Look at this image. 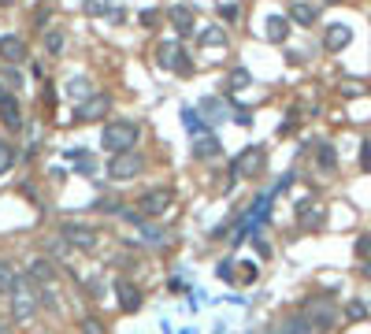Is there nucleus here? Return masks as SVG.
Instances as JSON below:
<instances>
[{
  "mask_svg": "<svg viewBox=\"0 0 371 334\" xmlns=\"http://www.w3.org/2000/svg\"><path fill=\"white\" fill-rule=\"evenodd\" d=\"M141 141V130L138 123H126V119H116L101 130V145L108 149V156H119V153H134V145Z\"/></svg>",
  "mask_w": 371,
  "mask_h": 334,
  "instance_id": "obj_1",
  "label": "nucleus"
},
{
  "mask_svg": "<svg viewBox=\"0 0 371 334\" xmlns=\"http://www.w3.org/2000/svg\"><path fill=\"white\" fill-rule=\"evenodd\" d=\"M171 205H175V193H171L167 186H156V190H149V193H141L138 215H141V220H160L164 212H171Z\"/></svg>",
  "mask_w": 371,
  "mask_h": 334,
  "instance_id": "obj_2",
  "label": "nucleus"
},
{
  "mask_svg": "<svg viewBox=\"0 0 371 334\" xmlns=\"http://www.w3.org/2000/svg\"><path fill=\"white\" fill-rule=\"evenodd\" d=\"M30 286H34V282L23 279V286H15V293H11V316H15V323H30L38 316V293H30Z\"/></svg>",
  "mask_w": 371,
  "mask_h": 334,
  "instance_id": "obj_3",
  "label": "nucleus"
},
{
  "mask_svg": "<svg viewBox=\"0 0 371 334\" xmlns=\"http://www.w3.org/2000/svg\"><path fill=\"white\" fill-rule=\"evenodd\" d=\"M134 175H141V156L138 153H119L108 160V178L111 182H131Z\"/></svg>",
  "mask_w": 371,
  "mask_h": 334,
  "instance_id": "obj_4",
  "label": "nucleus"
},
{
  "mask_svg": "<svg viewBox=\"0 0 371 334\" xmlns=\"http://www.w3.org/2000/svg\"><path fill=\"white\" fill-rule=\"evenodd\" d=\"M264 160H267L264 149H260V145H249L245 153L234 160V175H238V178H256V175L264 171Z\"/></svg>",
  "mask_w": 371,
  "mask_h": 334,
  "instance_id": "obj_5",
  "label": "nucleus"
},
{
  "mask_svg": "<svg viewBox=\"0 0 371 334\" xmlns=\"http://www.w3.org/2000/svg\"><path fill=\"white\" fill-rule=\"evenodd\" d=\"M304 316H309V323L316 330H331L338 323V312H334L331 301H309V305H304Z\"/></svg>",
  "mask_w": 371,
  "mask_h": 334,
  "instance_id": "obj_6",
  "label": "nucleus"
},
{
  "mask_svg": "<svg viewBox=\"0 0 371 334\" xmlns=\"http://www.w3.org/2000/svg\"><path fill=\"white\" fill-rule=\"evenodd\" d=\"M182 56H186V53H182V45H175V41H164V45L156 48V63L164 67V71H171V67H175V71H182V75H186V71H189V63H186Z\"/></svg>",
  "mask_w": 371,
  "mask_h": 334,
  "instance_id": "obj_7",
  "label": "nucleus"
},
{
  "mask_svg": "<svg viewBox=\"0 0 371 334\" xmlns=\"http://www.w3.org/2000/svg\"><path fill=\"white\" fill-rule=\"evenodd\" d=\"M108 112H111V97L93 93L89 100H82V104H78V119H82V123H96V119H104Z\"/></svg>",
  "mask_w": 371,
  "mask_h": 334,
  "instance_id": "obj_8",
  "label": "nucleus"
},
{
  "mask_svg": "<svg viewBox=\"0 0 371 334\" xmlns=\"http://www.w3.org/2000/svg\"><path fill=\"white\" fill-rule=\"evenodd\" d=\"M60 234H63V238H67L74 249H93V245H96V234H93L89 227H82V223H63Z\"/></svg>",
  "mask_w": 371,
  "mask_h": 334,
  "instance_id": "obj_9",
  "label": "nucleus"
},
{
  "mask_svg": "<svg viewBox=\"0 0 371 334\" xmlns=\"http://www.w3.org/2000/svg\"><path fill=\"white\" fill-rule=\"evenodd\" d=\"M26 279L30 282H38V286L41 290H48V286H52V282H56V267H52V260H34V264H30V271H26Z\"/></svg>",
  "mask_w": 371,
  "mask_h": 334,
  "instance_id": "obj_10",
  "label": "nucleus"
},
{
  "mask_svg": "<svg viewBox=\"0 0 371 334\" xmlns=\"http://www.w3.org/2000/svg\"><path fill=\"white\" fill-rule=\"evenodd\" d=\"M353 41V30L345 26V23H331L327 26V33H323V45L331 48V53H342V48Z\"/></svg>",
  "mask_w": 371,
  "mask_h": 334,
  "instance_id": "obj_11",
  "label": "nucleus"
},
{
  "mask_svg": "<svg viewBox=\"0 0 371 334\" xmlns=\"http://www.w3.org/2000/svg\"><path fill=\"white\" fill-rule=\"evenodd\" d=\"M0 60H4V63H19V60H26V45H23V38H15V33H4V38H0Z\"/></svg>",
  "mask_w": 371,
  "mask_h": 334,
  "instance_id": "obj_12",
  "label": "nucleus"
},
{
  "mask_svg": "<svg viewBox=\"0 0 371 334\" xmlns=\"http://www.w3.org/2000/svg\"><path fill=\"white\" fill-rule=\"evenodd\" d=\"M167 19H171V26L179 30V33H189L193 26H197V15H193V8H186V4H175L167 11Z\"/></svg>",
  "mask_w": 371,
  "mask_h": 334,
  "instance_id": "obj_13",
  "label": "nucleus"
},
{
  "mask_svg": "<svg viewBox=\"0 0 371 334\" xmlns=\"http://www.w3.org/2000/svg\"><path fill=\"white\" fill-rule=\"evenodd\" d=\"M219 153V138H216V134H197V138H193V156H197V160H212Z\"/></svg>",
  "mask_w": 371,
  "mask_h": 334,
  "instance_id": "obj_14",
  "label": "nucleus"
},
{
  "mask_svg": "<svg viewBox=\"0 0 371 334\" xmlns=\"http://www.w3.org/2000/svg\"><path fill=\"white\" fill-rule=\"evenodd\" d=\"M264 38L275 41V45H282L289 38V19H286V15H271V19L264 23Z\"/></svg>",
  "mask_w": 371,
  "mask_h": 334,
  "instance_id": "obj_15",
  "label": "nucleus"
},
{
  "mask_svg": "<svg viewBox=\"0 0 371 334\" xmlns=\"http://www.w3.org/2000/svg\"><path fill=\"white\" fill-rule=\"evenodd\" d=\"M316 167L319 171H334L338 167V153H334L331 141H316Z\"/></svg>",
  "mask_w": 371,
  "mask_h": 334,
  "instance_id": "obj_16",
  "label": "nucleus"
},
{
  "mask_svg": "<svg viewBox=\"0 0 371 334\" xmlns=\"http://www.w3.org/2000/svg\"><path fill=\"white\" fill-rule=\"evenodd\" d=\"M319 19V11L312 8V4H301V0H297V4H289V23H297V26H312Z\"/></svg>",
  "mask_w": 371,
  "mask_h": 334,
  "instance_id": "obj_17",
  "label": "nucleus"
},
{
  "mask_svg": "<svg viewBox=\"0 0 371 334\" xmlns=\"http://www.w3.org/2000/svg\"><path fill=\"white\" fill-rule=\"evenodd\" d=\"M0 119H4L11 130H19V126H23V115H19V100H15V97H4V100H0Z\"/></svg>",
  "mask_w": 371,
  "mask_h": 334,
  "instance_id": "obj_18",
  "label": "nucleus"
},
{
  "mask_svg": "<svg viewBox=\"0 0 371 334\" xmlns=\"http://www.w3.org/2000/svg\"><path fill=\"white\" fill-rule=\"evenodd\" d=\"M119 305H123V312H138L141 308V293H138L134 282H119Z\"/></svg>",
  "mask_w": 371,
  "mask_h": 334,
  "instance_id": "obj_19",
  "label": "nucleus"
},
{
  "mask_svg": "<svg viewBox=\"0 0 371 334\" xmlns=\"http://www.w3.org/2000/svg\"><path fill=\"white\" fill-rule=\"evenodd\" d=\"M201 115H208L212 123H219V119H231V112H227V104H223L219 97H204V100H201Z\"/></svg>",
  "mask_w": 371,
  "mask_h": 334,
  "instance_id": "obj_20",
  "label": "nucleus"
},
{
  "mask_svg": "<svg viewBox=\"0 0 371 334\" xmlns=\"http://www.w3.org/2000/svg\"><path fill=\"white\" fill-rule=\"evenodd\" d=\"M19 286V275H15V267L8 260H0V293H15Z\"/></svg>",
  "mask_w": 371,
  "mask_h": 334,
  "instance_id": "obj_21",
  "label": "nucleus"
},
{
  "mask_svg": "<svg viewBox=\"0 0 371 334\" xmlns=\"http://www.w3.org/2000/svg\"><path fill=\"white\" fill-rule=\"evenodd\" d=\"M67 93H71V97L78 100V104H82V100H89V97H93V90H89V82H86V78H71Z\"/></svg>",
  "mask_w": 371,
  "mask_h": 334,
  "instance_id": "obj_22",
  "label": "nucleus"
},
{
  "mask_svg": "<svg viewBox=\"0 0 371 334\" xmlns=\"http://www.w3.org/2000/svg\"><path fill=\"white\" fill-rule=\"evenodd\" d=\"M286 334H316V327L309 323V316H294L286 320Z\"/></svg>",
  "mask_w": 371,
  "mask_h": 334,
  "instance_id": "obj_23",
  "label": "nucleus"
},
{
  "mask_svg": "<svg viewBox=\"0 0 371 334\" xmlns=\"http://www.w3.org/2000/svg\"><path fill=\"white\" fill-rule=\"evenodd\" d=\"M11 163H15V149H11V141H0V175H8Z\"/></svg>",
  "mask_w": 371,
  "mask_h": 334,
  "instance_id": "obj_24",
  "label": "nucleus"
},
{
  "mask_svg": "<svg viewBox=\"0 0 371 334\" xmlns=\"http://www.w3.org/2000/svg\"><path fill=\"white\" fill-rule=\"evenodd\" d=\"M227 82H231V90H245L249 82H253V75L245 71V67H234V71H231V78H227Z\"/></svg>",
  "mask_w": 371,
  "mask_h": 334,
  "instance_id": "obj_25",
  "label": "nucleus"
},
{
  "mask_svg": "<svg viewBox=\"0 0 371 334\" xmlns=\"http://www.w3.org/2000/svg\"><path fill=\"white\" fill-rule=\"evenodd\" d=\"M82 11H86V15H108V11H111V0H86Z\"/></svg>",
  "mask_w": 371,
  "mask_h": 334,
  "instance_id": "obj_26",
  "label": "nucleus"
},
{
  "mask_svg": "<svg viewBox=\"0 0 371 334\" xmlns=\"http://www.w3.org/2000/svg\"><path fill=\"white\" fill-rule=\"evenodd\" d=\"M45 48H48V53H60V48H63V33L60 30H52V33H45Z\"/></svg>",
  "mask_w": 371,
  "mask_h": 334,
  "instance_id": "obj_27",
  "label": "nucleus"
},
{
  "mask_svg": "<svg viewBox=\"0 0 371 334\" xmlns=\"http://www.w3.org/2000/svg\"><path fill=\"white\" fill-rule=\"evenodd\" d=\"M82 334H104L101 320H96V316H86V320H82Z\"/></svg>",
  "mask_w": 371,
  "mask_h": 334,
  "instance_id": "obj_28",
  "label": "nucleus"
},
{
  "mask_svg": "<svg viewBox=\"0 0 371 334\" xmlns=\"http://www.w3.org/2000/svg\"><path fill=\"white\" fill-rule=\"evenodd\" d=\"M364 316H367L364 301H349V320H364Z\"/></svg>",
  "mask_w": 371,
  "mask_h": 334,
  "instance_id": "obj_29",
  "label": "nucleus"
},
{
  "mask_svg": "<svg viewBox=\"0 0 371 334\" xmlns=\"http://www.w3.org/2000/svg\"><path fill=\"white\" fill-rule=\"evenodd\" d=\"M357 253H360V257H364V260L371 264V234H364V238L357 242Z\"/></svg>",
  "mask_w": 371,
  "mask_h": 334,
  "instance_id": "obj_30",
  "label": "nucleus"
},
{
  "mask_svg": "<svg viewBox=\"0 0 371 334\" xmlns=\"http://www.w3.org/2000/svg\"><path fill=\"white\" fill-rule=\"evenodd\" d=\"M160 15H164V11H156V8L141 11V26H156V23H160Z\"/></svg>",
  "mask_w": 371,
  "mask_h": 334,
  "instance_id": "obj_31",
  "label": "nucleus"
},
{
  "mask_svg": "<svg viewBox=\"0 0 371 334\" xmlns=\"http://www.w3.org/2000/svg\"><path fill=\"white\" fill-rule=\"evenodd\" d=\"M219 15H223L227 23H234V19H238V4H219Z\"/></svg>",
  "mask_w": 371,
  "mask_h": 334,
  "instance_id": "obj_32",
  "label": "nucleus"
},
{
  "mask_svg": "<svg viewBox=\"0 0 371 334\" xmlns=\"http://www.w3.org/2000/svg\"><path fill=\"white\" fill-rule=\"evenodd\" d=\"M216 275H219V279H234V264H231V260H223V264L216 267Z\"/></svg>",
  "mask_w": 371,
  "mask_h": 334,
  "instance_id": "obj_33",
  "label": "nucleus"
},
{
  "mask_svg": "<svg viewBox=\"0 0 371 334\" xmlns=\"http://www.w3.org/2000/svg\"><path fill=\"white\" fill-rule=\"evenodd\" d=\"M201 41H204V45H219V41H223V30H208Z\"/></svg>",
  "mask_w": 371,
  "mask_h": 334,
  "instance_id": "obj_34",
  "label": "nucleus"
},
{
  "mask_svg": "<svg viewBox=\"0 0 371 334\" xmlns=\"http://www.w3.org/2000/svg\"><path fill=\"white\" fill-rule=\"evenodd\" d=\"M342 93H345V97H357V93H364V86H360V82H345Z\"/></svg>",
  "mask_w": 371,
  "mask_h": 334,
  "instance_id": "obj_35",
  "label": "nucleus"
},
{
  "mask_svg": "<svg viewBox=\"0 0 371 334\" xmlns=\"http://www.w3.org/2000/svg\"><path fill=\"white\" fill-rule=\"evenodd\" d=\"M96 208H104V212H119V200H108V197H104V200H101V205H96Z\"/></svg>",
  "mask_w": 371,
  "mask_h": 334,
  "instance_id": "obj_36",
  "label": "nucleus"
},
{
  "mask_svg": "<svg viewBox=\"0 0 371 334\" xmlns=\"http://www.w3.org/2000/svg\"><path fill=\"white\" fill-rule=\"evenodd\" d=\"M364 167H371V141H364Z\"/></svg>",
  "mask_w": 371,
  "mask_h": 334,
  "instance_id": "obj_37",
  "label": "nucleus"
},
{
  "mask_svg": "<svg viewBox=\"0 0 371 334\" xmlns=\"http://www.w3.org/2000/svg\"><path fill=\"white\" fill-rule=\"evenodd\" d=\"M15 4V0H0V8H11Z\"/></svg>",
  "mask_w": 371,
  "mask_h": 334,
  "instance_id": "obj_38",
  "label": "nucleus"
},
{
  "mask_svg": "<svg viewBox=\"0 0 371 334\" xmlns=\"http://www.w3.org/2000/svg\"><path fill=\"white\" fill-rule=\"evenodd\" d=\"M0 334H11V330H8V327H0Z\"/></svg>",
  "mask_w": 371,
  "mask_h": 334,
  "instance_id": "obj_39",
  "label": "nucleus"
},
{
  "mask_svg": "<svg viewBox=\"0 0 371 334\" xmlns=\"http://www.w3.org/2000/svg\"><path fill=\"white\" fill-rule=\"evenodd\" d=\"M0 100H4V90H0Z\"/></svg>",
  "mask_w": 371,
  "mask_h": 334,
  "instance_id": "obj_40",
  "label": "nucleus"
},
{
  "mask_svg": "<svg viewBox=\"0 0 371 334\" xmlns=\"http://www.w3.org/2000/svg\"><path fill=\"white\" fill-rule=\"evenodd\" d=\"M331 4H338V0H331Z\"/></svg>",
  "mask_w": 371,
  "mask_h": 334,
  "instance_id": "obj_41",
  "label": "nucleus"
}]
</instances>
